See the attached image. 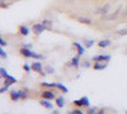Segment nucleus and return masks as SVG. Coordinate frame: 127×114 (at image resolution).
Returning <instances> with one entry per match:
<instances>
[{"label": "nucleus", "mask_w": 127, "mask_h": 114, "mask_svg": "<svg viewBox=\"0 0 127 114\" xmlns=\"http://www.w3.org/2000/svg\"><path fill=\"white\" fill-rule=\"evenodd\" d=\"M84 45H85V48H90L94 45V41L93 39H84Z\"/></svg>", "instance_id": "4be33fe9"}, {"label": "nucleus", "mask_w": 127, "mask_h": 114, "mask_svg": "<svg viewBox=\"0 0 127 114\" xmlns=\"http://www.w3.org/2000/svg\"><path fill=\"white\" fill-rule=\"evenodd\" d=\"M8 89H9V85H6V84H5L3 88H0V94H4V92H5Z\"/></svg>", "instance_id": "c85d7f7f"}, {"label": "nucleus", "mask_w": 127, "mask_h": 114, "mask_svg": "<svg viewBox=\"0 0 127 114\" xmlns=\"http://www.w3.org/2000/svg\"><path fill=\"white\" fill-rule=\"evenodd\" d=\"M109 9H111V5L109 4H105L104 6H100V8H98L97 10H95V14H102V15H105V14H108V12H109Z\"/></svg>", "instance_id": "7ed1b4c3"}, {"label": "nucleus", "mask_w": 127, "mask_h": 114, "mask_svg": "<svg viewBox=\"0 0 127 114\" xmlns=\"http://www.w3.org/2000/svg\"><path fill=\"white\" fill-rule=\"evenodd\" d=\"M6 45H8V43H6V41H5L3 37H0V46H3V47H4V46H6Z\"/></svg>", "instance_id": "7c9ffc66"}, {"label": "nucleus", "mask_w": 127, "mask_h": 114, "mask_svg": "<svg viewBox=\"0 0 127 114\" xmlns=\"http://www.w3.org/2000/svg\"><path fill=\"white\" fill-rule=\"evenodd\" d=\"M56 105L59 108H64V107H65V98H64V96H57L56 98Z\"/></svg>", "instance_id": "f8f14e48"}, {"label": "nucleus", "mask_w": 127, "mask_h": 114, "mask_svg": "<svg viewBox=\"0 0 127 114\" xmlns=\"http://www.w3.org/2000/svg\"><path fill=\"white\" fill-rule=\"evenodd\" d=\"M120 12H121V6L117 9V10H114V13H111V14H108L107 17H105V19H108V20H111V19H114V18H117V15L120 14Z\"/></svg>", "instance_id": "4468645a"}, {"label": "nucleus", "mask_w": 127, "mask_h": 114, "mask_svg": "<svg viewBox=\"0 0 127 114\" xmlns=\"http://www.w3.org/2000/svg\"><path fill=\"white\" fill-rule=\"evenodd\" d=\"M72 47L74 48H76V51H78V55H84L85 53V46H81V43H79V42H72Z\"/></svg>", "instance_id": "20e7f679"}, {"label": "nucleus", "mask_w": 127, "mask_h": 114, "mask_svg": "<svg viewBox=\"0 0 127 114\" xmlns=\"http://www.w3.org/2000/svg\"><path fill=\"white\" fill-rule=\"evenodd\" d=\"M10 99H12L13 101H18L20 99L19 90H10Z\"/></svg>", "instance_id": "9d476101"}, {"label": "nucleus", "mask_w": 127, "mask_h": 114, "mask_svg": "<svg viewBox=\"0 0 127 114\" xmlns=\"http://www.w3.org/2000/svg\"><path fill=\"white\" fill-rule=\"evenodd\" d=\"M126 55H127V51H126Z\"/></svg>", "instance_id": "4c0bfd02"}, {"label": "nucleus", "mask_w": 127, "mask_h": 114, "mask_svg": "<svg viewBox=\"0 0 127 114\" xmlns=\"http://www.w3.org/2000/svg\"><path fill=\"white\" fill-rule=\"evenodd\" d=\"M111 43H112V41H109V39H103V41H100V42H99L98 45H99V47L105 48V47L111 46Z\"/></svg>", "instance_id": "f3484780"}, {"label": "nucleus", "mask_w": 127, "mask_h": 114, "mask_svg": "<svg viewBox=\"0 0 127 114\" xmlns=\"http://www.w3.org/2000/svg\"><path fill=\"white\" fill-rule=\"evenodd\" d=\"M23 70H24L26 72H29V71L32 70V67H31L29 65H27V64H26V65H23Z\"/></svg>", "instance_id": "c756f323"}, {"label": "nucleus", "mask_w": 127, "mask_h": 114, "mask_svg": "<svg viewBox=\"0 0 127 114\" xmlns=\"http://www.w3.org/2000/svg\"><path fill=\"white\" fill-rule=\"evenodd\" d=\"M88 113L89 114H94V113H97V112H95V108H89L88 107Z\"/></svg>", "instance_id": "473e14b6"}, {"label": "nucleus", "mask_w": 127, "mask_h": 114, "mask_svg": "<svg viewBox=\"0 0 127 114\" xmlns=\"http://www.w3.org/2000/svg\"><path fill=\"white\" fill-rule=\"evenodd\" d=\"M19 53L22 55L23 57H26V58H36V60H42V58H45L42 55H38V53L34 52V51H32L31 48H26V47L20 48V49H19Z\"/></svg>", "instance_id": "f257e3e1"}, {"label": "nucleus", "mask_w": 127, "mask_h": 114, "mask_svg": "<svg viewBox=\"0 0 127 114\" xmlns=\"http://www.w3.org/2000/svg\"><path fill=\"white\" fill-rule=\"evenodd\" d=\"M41 85L45 86V88L54 89V88H57V82H41Z\"/></svg>", "instance_id": "a211bd4d"}, {"label": "nucleus", "mask_w": 127, "mask_h": 114, "mask_svg": "<svg viewBox=\"0 0 127 114\" xmlns=\"http://www.w3.org/2000/svg\"><path fill=\"white\" fill-rule=\"evenodd\" d=\"M81 66L83 67H89V61H85L84 64H81Z\"/></svg>", "instance_id": "72a5a7b5"}, {"label": "nucleus", "mask_w": 127, "mask_h": 114, "mask_svg": "<svg viewBox=\"0 0 127 114\" xmlns=\"http://www.w3.org/2000/svg\"><path fill=\"white\" fill-rule=\"evenodd\" d=\"M81 101H83V105H84V107H87V108L90 105V103H89V98H88V96H83V98H81Z\"/></svg>", "instance_id": "b1692460"}, {"label": "nucleus", "mask_w": 127, "mask_h": 114, "mask_svg": "<svg viewBox=\"0 0 127 114\" xmlns=\"http://www.w3.org/2000/svg\"><path fill=\"white\" fill-rule=\"evenodd\" d=\"M31 30H32V29H29V28L26 27V25H20V27H19V33L22 34V36H24V37L29 34Z\"/></svg>", "instance_id": "9b49d317"}, {"label": "nucleus", "mask_w": 127, "mask_h": 114, "mask_svg": "<svg viewBox=\"0 0 127 114\" xmlns=\"http://www.w3.org/2000/svg\"><path fill=\"white\" fill-rule=\"evenodd\" d=\"M19 95H20V99H22V100H26V99H28L29 92H28L27 89H20L19 90Z\"/></svg>", "instance_id": "ddd939ff"}, {"label": "nucleus", "mask_w": 127, "mask_h": 114, "mask_svg": "<svg viewBox=\"0 0 127 114\" xmlns=\"http://www.w3.org/2000/svg\"><path fill=\"white\" fill-rule=\"evenodd\" d=\"M57 89H60L62 92H65V94H66V92H69V89H67L66 86H64L61 82H57Z\"/></svg>", "instance_id": "5701e85b"}, {"label": "nucleus", "mask_w": 127, "mask_h": 114, "mask_svg": "<svg viewBox=\"0 0 127 114\" xmlns=\"http://www.w3.org/2000/svg\"><path fill=\"white\" fill-rule=\"evenodd\" d=\"M79 65H80V55L72 57L71 61L69 62V66H72V67H78Z\"/></svg>", "instance_id": "1a4fd4ad"}, {"label": "nucleus", "mask_w": 127, "mask_h": 114, "mask_svg": "<svg viewBox=\"0 0 127 114\" xmlns=\"http://www.w3.org/2000/svg\"><path fill=\"white\" fill-rule=\"evenodd\" d=\"M46 29L47 28L45 27L43 23H37V24H34L33 27H32V32L36 33V34H41V33H43Z\"/></svg>", "instance_id": "f03ea898"}, {"label": "nucleus", "mask_w": 127, "mask_h": 114, "mask_svg": "<svg viewBox=\"0 0 127 114\" xmlns=\"http://www.w3.org/2000/svg\"><path fill=\"white\" fill-rule=\"evenodd\" d=\"M117 33L118 36H127V29H121V30H117Z\"/></svg>", "instance_id": "cd10ccee"}, {"label": "nucleus", "mask_w": 127, "mask_h": 114, "mask_svg": "<svg viewBox=\"0 0 127 114\" xmlns=\"http://www.w3.org/2000/svg\"><path fill=\"white\" fill-rule=\"evenodd\" d=\"M52 113H54V114H59L60 112H59L57 109H52Z\"/></svg>", "instance_id": "c9c22d12"}, {"label": "nucleus", "mask_w": 127, "mask_h": 114, "mask_svg": "<svg viewBox=\"0 0 127 114\" xmlns=\"http://www.w3.org/2000/svg\"><path fill=\"white\" fill-rule=\"evenodd\" d=\"M112 58V56L111 55H99V56H94L93 57V61H95V62H102V61H109Z\"/></svg>", "instance_id": "423d86ee"}, {"label": "nucleus", "mask_w": 127, "mask_h": 114, "mask_svg": "<svg viewBox=\"0 0 127 114\" xmlns=\"http://www.w3.org/2000/svg\"><path fill=\"white\" fill-rule=\"evenodd\" d=\"M31 67H32V71H34V72H38V74H41L42 71V64H41V61H36V62H33V64L31 65Z\"/></svg>", "instance_id": "6e6552de"}, {"label": "nucleus", "mask_w": 127, "mask_h": 114, "mask_svg": "<svg viewBox=\"0 0 127 114\" xmlns=\"http://www.w3.org/2000/svg\"><path fill=\"white\" fill-rule=\"evenodd\" d=\"M5 80H6V81H5V84H6V85H9V86H10V85H13V84H17V81H18L15 77L10 76V75H9V76H8Z\"/></svg>", "instance_id": "dca6fc26"}, {"label": "nucleus", "mask_w": 127, "mask_h": 114, "mask_svg": "<svg viewBox=\"0 0 127 114\" xmlns=\"http://www.w3.org/2000/svg\"><path fill=\"white\" fill-rule=\"evenodd\" d=\"M97 113H99V114H103V113H105V112H104V109H100V110H99V112H97Z\"/></svg>", "instance_id": "e433bc0d"}, {"label": "nucleus", "mask_w": 127, "mask_h": 114, "mask_svg": "<svg viewBox=\"0 0 127 114\" xmlns=\"http://www.w3.org/2000/svg\"><path fill=\"white\" fill-rule=\"evenodd\" d=\"M0 57H1V58H8V55L5 53V51L3 49V46H0Z\"/></svg>", "instance_id": "a878e982"}, {"label": "nucleus", "mask_w": 127, "mask_h": 114, "mask_svg": "<svg viewBox=\"0 0 127 114\" xmlns=\"http://www.w3.org/2000/svg\"><path fill=\"white\" fill-rule=\"evenodd\" d=\"M105 67H107V64H100V62H95L94 66H93V68H94V70H97V71H99V70H104Z\"/></svg>", "instance_id": "2eb2a0df"}, {"label": "nucleus", "mask_w": 127, "mask_h": 114, "mask_svg": "<svg viewBox=\"0 0 127 114\" xmlns=\"http://www.w3.org/2000/svg\"><path fill=\"white\" fill-rule=\"evenodd\" d=\"M42 23L45 24V27L47 29H51L52 28V23H51V20H48V19H43V20H42Z\"/></svg>", "instance_id": "393cba45"}, {"label": "nucleus", "mask_w": 127, "mask_h": 114, "mask_svg": "<svg viewBox=\"0 0 127 114\" xmlns=\"http://www.w3.org/2000/svg\"><path fill=\"white\" fill-rule=\"evenodd\" d=\"M46 68H47V72H48V74H54V72H55L54 67H51V66H47Z\"/></svg>", "instance_id": "2f4dec72"}, {"label": "nucleus", "mask_w": 127, "mask_h": 114, "mask_svg": "<svg viewBox=\"0 0 127 114\" xmlns=\"http://www.w3.org/2000/svg\"><path fill=\"white\" fill-rule=\"evenodd\" d=\"M74 105H75V107H80V108H83V107H84V105H83V101H81V99L74 100Z\"/></svg>", "instance_id": "bb28decb"}, {"label": "nucleus", "mask_w": 127, "mask_h": 114, "mask_svg": "<svg viewBox=\"0 0 127 114\" xmlns=\"http://www.w3.org/2000/svg\"><path fill=\"white\" fill-rule=\"evenodd\" d=\"M70 113H71V114H84V110H83V108L78 107V108H75V109L70 110Z\"/></svg>", "instance_id": "412c9836"}, {"label": "nucleus", "mask_w": 127, "mask_h": 114, "mask_svg": "<svg viewBox=\"0 0 127 114\" xmlns=\"http://www.w3.org/2000/svg\"><path fill=\"white\" fill-rule=\"evenodd\" d=\"M8 76H9V74L6 72V70L4 67H0V77H1V79H6Z\"/></svg>", "instance_id": "aec40b11"}, {"label": "nucleus", "mask_w": 127, "mask_h": 114, "mask_svg": "<svg viewBox=\"0 0 127 114\" xmlns=\"http://www.w3.org/2000/svg\"><path fill=\"white\" fill-rule=\"evenodd\" d=\"M24 47L26 48H32V43H27V45H24Z\"/></svg>", "instance_id": "f704fd0d"}, {"label": "nucleus", "mask_w": 127, "mask_h": 114, "mask_svg": "<svg viewBox=\"0 0 127 114\" xmlns=\"http://www.w3.org/2000/svg\"><path fill=\"white\" fill-rule=\"evenodd\" d=\"M39 104L43 107V108L48 109V110H52V109H54V105H52L51 100H48V99H43V98H42V100H39Z\"/></svg>", "instance_id": "0eeeda50"}, {"label": "nucleus", "mask_w": 127, "mask_h": 114, "mask_svg": "<svg viewBox=\"0 0 127 114\" xmlns=\"http://www.w3.org/2000/svg\"><path fill=\"white\" fill-rule=\"evenodd\" d=\"M42 98H43V99H48V100H54V99H56V95H55L54 91L45 90L43 92H42Z\"/></svg>", "instance_id": "39448f33"}, {"label": "nucleus", "mask_w": 127, "mask_h": 114, "mask_svg": "<svg viewBox=\"0 0 127 114\" xmlns=\"http://www.w3.org/2000/svg\"><path fill=\"white\" fill-rule=\"evenodd\" d=\"M78 20L83 24H92V19L90 18H85V17H79Z\"/></svg>", "instance_id": "6ab92c4d"}]
</instances>
